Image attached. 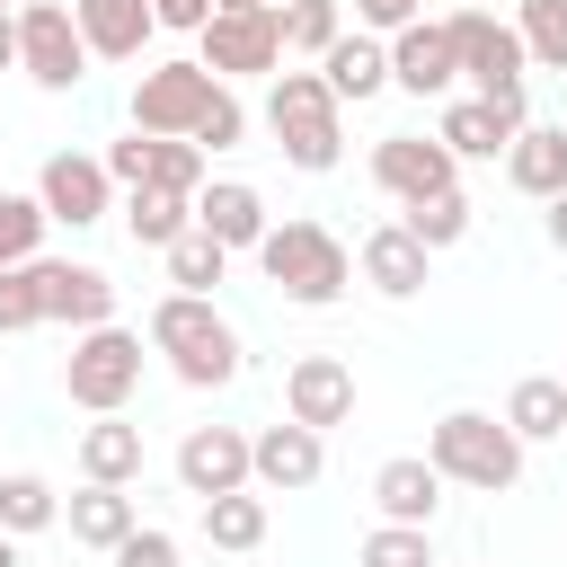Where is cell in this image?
<instances>
[{"mask_svg": "<svg viewBox=\"0 0 567 567\" xmlns=\"http://www.w3.org/2000/svg\"><path fill=\"white\" fill-rule=\"evenodd\" d=\"M142 346H151L186 390H230V381H239V363H248L239 328H230L213 301H195V292H159V301H151V319H142Z\"/></svg>", "mask_w": 567, "mask_h": 567, "instance_id": "cell-1", "label": "cell"}, {"mask_svg": "<svg viewBox=\"0 0 567 567\" xmlns=\"http://www.w3.org/2000/svg\"><path fill=\"white\" fill-rule=\"evenodd\" d=\"M257 275H266L292 310H337V301L354 292V248H346L328 221L284 213V221L257 239Z\"/></svg>", "mask_w": 567, "mask_h": 567, "instance_id": "cell-2", "label": "cell"}, {"mask_svg": "<svg viewBox=\"0 0 567 567\" xmlns=\"http://www.w3.org/2000/svg\"><path fill=\"white\" fill-rule=\"evenodd\" d=\"M266 133H275V151L301 168V177H328L337 159H346V106L328 97V80L319 71H275V89H266Z\"/></svg>", "mask_w": 567, "mask_h": 567, "instance_id": "cell-3", "label": "cell"}, {"mask_svg": "<svg viewBox=\"0 0 567 567\" xmlns=\"http://www.w3.org/2000/svg\"><path fill=\"white\" fill-rule=\"evenodd\" d=\"M425 461H434L443 487H478V496H505V487L523 478V443H514V425L487 416V408H452V416H434Z\"/></svg>", "mask_w": 567, "mask_h": 567, "instance_id": "cell-4", "label": "cell"}, {"mask_svg": "<svg viewBox=\"0 0 567 567\" xmlns=\"http://www.w3.org/2000/svg\"><path fill=\"white\" fill-rule=\"evenodd\" d=\"M142 328H124V319H106V328H80L71 337V354H62V399L80 408V416H124L133 408V390H142Z\"/></svg>", "mask_w": 567, "mask_h": 567, "instance_id": "cell-5", "label": "cell"}, {"mask_svg": "<svg viewBox=\"0 0 567 567\" xmlns=\"http://www.w3.org/2000/svg\"><path fill=\"white\" fill-rule=\"evenodd\" d=\"M443 35H452V62H461V80H470V97H496V106H514L523 97V80H532V62H523V35H514V18H496V9H452L443 18Z\"/></svg>", "mask_w": 567, "mask_h": 567, "instance_id": "cell-6", "label": "cell"}, {"mask_svg": "<svg viewBox=\"0 0 567 567\" xmlns=\"http://www.w3.org/2000/svg\"><path fill=\"white\" fill-rule=\"evenodd\" d=\"M9 27H18V71H27L44 97H71V89L89 80V44H80V18H71L62 0H18Z\"/></svg>", "mask_w": 567, "mask_h": 567, "instance_id": "cell-7", "label": "cell"}, {"mask_svg": "<svg viewBox=\"0 0 567 567\" xmlns=\"http://www.w3.org/2000/svg\"><path fill=\"white\" fill-rule=\"evenodd\" d=\"M213 89H221V80H213L195 53H177V62H142V71H133V133L195 142V124H204Z\"/></svg>", "mask_w": 567, "mask_h": 567, "instance_id": "cell-8", "label": "cell"}, {"mask_svg": "<svg viewBox=\"0 0 567 567\" xmlns=\"http://www.w3.org/2000/svg\"><path fill=\"white\" fill-rule=\"evenodd\" d=\"M195 62H204L221 89H230V80H275V71H284V27H275V9H230V18H204Z\"/></svg>", "mask_w": 567, "mask_h": 567, "instance_id": "cell-9", "label": "cell"}, {"mask_svg": "<svg viewBox=\"0 0 567 567\" xmlns=\"http://www.w3.org/2000/svg\"><path fill=\"white\" fill-rule=\"evenodd\" d=\"M35 204H44V221H62V230H97V221L115 213V177H106L97 151H53V159L35 168Z\"/></svg>", "mask_w": 567, "mask_h": 567, "instance_id": "cell-10", "label": "cell"}, {"mask_svg": "<svg viewBox=\"0 0 567 567\" xmlns=\"http://www.w3.org/2000/svg\"><path fill=\"white\" fill-rule=\"evenodd\" d=\"M372 186H381L390 204H425V195L461 186V159H452L434 133H381V142H372Z\"/></svg>", "mask_w": 567, "mask_h": 567, "instance_id": "cell-11", "label": "cell"}, {"mask_svg": "<svg viewBox=\"0 0 567 567\" xmlns=\"http://www.w3.org/2000/svg\"><path fill=\"white\" fill-rule=\"evenodd\" d=\"M35 292H44V328H106L115 319V275L89 257H35Z\"/></svg>", "mask_w": 567, "mask_h": 567, "instance_id": "cell-12", "label": "cell"}, {"mask_svg": "<svg viewBox=\"0 0 567 567\" xmlns=\"http://www.w3.org/2000/svg\"><path fill=\"white\" fill-rule=\"evenodd\" d=\"M284 416L310 425V434L354 425V363L346 354H292L284 363Z\"/></svg>", "mask_w": 567, "mask_h": 567, "instance_id": "cell-13", "label": "cell"}, {"mask_svg": "<svg viewBox=\"0 0 567 567\" xmlns=\"http://www.w3.org/2000/svg\"><path fill=\"white\" fill-rule=\"evenodd\" d=\"M319 470H328V434H310L292 416L248 434V487L257 496H301V487H319Z\"/></svg>", "mask_w": 567, "mask_h": 567, "instance_id": "cell-14", "label": "cell"}, {"mask_svg": "<svg viewBox=\"0 0 567 567\" xmlns=\"http://www.w3.org/2000/svg\"><path fill=\"white\" fill-rule=\"evenodd\" d=\"M195 230L213 248H230V257H257V239L275 230V213H266V195L248 177H204L195 186Z\"/></svg>", "mask_w": 567, "mask_h": 567, "instance_id": "cell-15", "label": "cell"}, {"mask_svg": "<svg viewBox=\"0 0 567 567\" xmlns=\"http://www.w3.org/2000/svg\"><path fill=\"white\" fill-rule=\"evenodd\" d=\"M177 487H186L195 505L248 487V425H186V434H177Z\"/></svg>", "mask_w": 567, "mask_h": 567, "instance_id": "cell-16", "label": "cell"}, {"mask_svg": "<svg viewBox=\"0 0 567 567\" xmlns=\"http://www.w3.org/2000/svg\"><path fill=\"white\" fill-rule=\"evenodd\" d=\"M532 124V106L514 97V106H496V97H443V115H434V142L452 151V159H505V142Z\"/></svg>", "mask_w": 567, "mask_h": 567, "instance_id": "cell-17", "label": "cell"}, {"mask_svg": "<svg viewBox=\"0 0 567 567\" xmlns=\"http://www.w3.org/2000/svg\"><path fill=\"white\" fill-rule=\"evenodd\" d=\"M390 89H399V97H452V89H461V62H452L443 18H416V27L390 35Z\"/></svg>", "mask_w": 567, "mask_h": 567, "instance_id": "cell-18", "label": "cell"}, {"mask_svg": "<svg viewBox=\"0 0 567 567\" xmlns=\"http://www.w3.org/2000/svg\"><path fill=\"white\" fill-rule=\"evenodd\" d=\"M372 514H381V523H408V532H434V514H443V478H434V461H425V452L381 461V470H372Z\"/></svg>", "mask_w": 567, "mask_h": 567, "instance_id": "cell-19", "label": "cell"}, {"mask_svg": "<svg viewBox=\"0 0 567 567\" xmlns=\"http://www.w3.org/2000/svg\"><path fill=\"white\" fill-rule=\"evenodd\" d=\"M425 266H434V257H425L399 221H372L363 248H354V275H363L381 301H416V292H425Z\"/></svg>", "mask_w": 567, "mask_h": 567, "instance_id": "cell-20", "label": "cell"}, {"mask_svg": "<svg viewBox=\"0 0 567 567\" xmlns=\"http://www.w3.org/2000/svg\"><path fill=\"white\" fill-rule=\"evenodd\" d=\"M310 71L328 80V97H337V106H363V97H381V89H390V44H381V35H363V27H346Z\"/></svg>", "mask_w": 567, "mask_h": 567, "instance_id": "cell-21", "label": "cell"}, {"mask_svg": "<svg viewBox=\"0 0 567 567\" xmlns=\"http://www.w3.org/2000/svg\"><path fill=\"white\" fill-rule=\"evenodd\" d=\"M71 18H80V44H89V62H142V44L159 35L142 0H71Z\"/></svg>", "mask_w": 567, "mask_h": 567, "instance_id": "cell-22", "label": "cell"}, {"mask_svg": "<svg viewBox=\"0 0 567 567\" xmlns=\"http://www.w3.org/2000/svg\"><path fill=\"white\" fill-rule=\"evenodd\" d=\"M505 186L532 195V204L567 195V124H523V133L505 142Z\"/></svg>", "mask_w": 567, "mask_h": 567, "instance_id": "cell-23", "label": "cell"}, {"mask_svg": "<svg viewBox=\"0 0 567 567\" xmlns=\"http://www.w3.org/2000/svg\"><path fill=\"white\" fill-rule=\"evenodd\" d=\"M115 213H124V239L151 248V257H168V248L195 230V195H168V186H133Z\"/></svg>", "mask_w": 567, "mask_h": 567, "instance_id": "cell-24", "label": "cell"}, {"mask_svg": "<svg viewBox=\"0 0 567 567\" xmlns=\"http://www.w3.org/2000/svg\"><path fill=\"white\" fill-rule=\"evenodd\" d=\"M80 478H89V487H133V478H142V425L89 416V425H80Z\"/></svg>", "mask_w": 567, "mask_h": 567, "instance_id": "cell-25", "label": "cell"}, {"mask_svg": "<svg viewBox=\"0 0 567 567\" xmlns=\"http://www.w3.org/2000/svg\"><path fill=\"white\" fill-rule=\"evenodd\" d=\"M62 523H71V540H80V549H97V558H106V549L142 523V505H133L124 487H89V478H80V496H62Z\"/></svg>", "mask_w": 567, "mask_h": 567, "instance_id": "cell-26", "label": "cell"}, {"mask_svg": "<svg viewBox=\"0 0 567 567\" xmlns=\"http://www.w3.org/2000/svg\"><path fill=\"white\" fill-rule=\"evenodd\" d=\"M195 514H204V540H213V549H230V558H248V549H266V532H275V505H266L257 487H230V496H204Z\"/></svg>", "mask_w": 567, "mask_h": 567, "instance_id": "cell-27", "label": "cell"}, {"mask_svg": "<svg viewBox=\"0 0 567 567\" xmlns=\"http://www.w3.org/2000/svg\"><path fill=\"white\" fill-rule=\"evenodd\" d=\"M505 425H514L523 452H532V443H558V434H567V381H558V372H523L514 399H505Z\"/></svg>", "mask_w": 567, "mask_h": 567, "instance_id": "cell-28", "label": "cell"}, {"mask_svg": "<svg viewBox=\"0 0 567 567\" xmlns=\"http://www.w3.org/2000/svg\"><path fill=\"white\" fill-rule=\"evenodd\" d=\"M62 523V487L44 478V470H9L0 478V532L9 540H35V532H53Z\"/></svg>", "mask_w": 567, "mask_h": 567, "instance_id": "cell-29", "label": "cell"}, {"mask_svg": "<svg viewBox=\"0 0 567 567\" xmlns=\"http://www.w3.org/2000/svg\"><path fill=\"white\" fill-rule=\"evenodd\" d=\"M470 221H478V213H470V195H461V186H443V195H425V204H399V230H408L425 257H434V248H461V239H470Z\"/></svg>", "mask_w": 567, "mask_h": 567, "instance_id": "cell-30", "label": "cell"}, {"mask_svg": "<svg viewBox=\"0 0 567 567\" xmlns=\"http://www.w3.org/2000/svg\"><path fill=\"white\" fill-rule=\"evenodd\" d=\"M514 35L532 71H567V0H514Z\"/></svg>", "mask_w": 567, "mask_h": 567, "instance_id": "cell-31", "label": "cell"}, {"mask_svg": "<svg viewBox=\"0 0 567 567\" xmlns=\"http://www.w3.org/2000/svg\"><path fill=\"white\" fill-rule=\"evenodd\" d=\"M275 27H284V53L319 62V53L346 35V9H337V0H284V9H275Z\"/></svg>", "mask_w": 567, "mask_h": 567, "instance_id": "cell-32", "label": "cell"}, {"mask_svg": "<svg viewBox=\"0 0 567 567\" xmlns=\"http://www.w3.org/2000/svg\"><path fill=\"white\" fill-rule=\"evenodd\" d=\"M221 275H230V248H213L204 230H186V239L168 248V292H195V301H213V292H221Z\"/></svg>", "mask_w": 567, "mask_h": 567, "instance_id": "cell-33", "label": "cell"}, {"mask_svg": "<svg viewBox=\"0 0 567 567\" xmlns=\"http://www.w3.org/2000/svg\"><path fill=\"white\" fill-rule=\"evenodd\" d=\"M354 567H434V532H408V523H372Z\"/></svg>", "mask_w": 567, "mask_h": 567, "instance_id": "cell-34", "label": "cell"}, {"mask_svg": "<svg viewBox=\"0 0 567 567\" xmlns=\"http://www.w3.org/2000/svg\"><path fill=\"white\" fill-rule=\"evenodd\" d=\"M44 204L35 195H0V266H27V257H44Z\"/></svg>", "mask_w": 567, "mask_h": 567, "instance_id": "cell-35", "label": "cell"}, {"mask_svg": "<svg viewBox=\"0 0 567 567\" xmlns=\"http://www.w3.org/2000/svg\"><path fill=\"white\" fill-rule=\"evenodd\" d=\"M44 328V292H35V257L27 266H0V337H27Z\"/></svg>", "mask_w": 567, "mask_h": 567, "instance_id": "cell-36", "label": "cell"}, {"mask_svg": "<svg viewBox=\"0 0 567 567\" xmlns=\"http://www.w3.org/2000/svg\"><path fill=\"white\" fill-rule=\"evenodd\" d=\"M239 142H248V106H239V89H213V106L195 124V151L213 159V151H239Z\"/></svg>", "mask_w": 567, "mask_h": 567, "instance_id": "cell-37", "label": "cell"}, {"mask_svg": "<svg viewBox=\"0 0 567 567\" xmlns=\"http://www.w3.org/2000/svg\"><path fill=\"white\" fill-rule=\"evenodd\" d=\"M115 567H177V532H159V523H133L115 549H106Z\"/></svg>", "mask_w": 567, "mask_h": 567, "instance_id": "cell-38", "label": "cell"}, {"mask_svg": "<svg viewBox=\"0 0 567 567\" xmlns=\"http://www.w3.org/2000/svg\"><path fill=\"white\" fill-rule=\"evenodd\" d=\"M416 18H425V0H354V27L381 35V44H390L399 27H416Z\"/></svg>", "mask_w": 567, "mask_h": 567, "instance_id": "cell-39", "label": "cell"}, {"mask_svg": "<svg viewBox=\"0 0 567 567\" xmlns=\"http://www.w3.org/2000/svg\"><path fill=\"white\" fill-rule=\"evenodd\" d=\"M142 9L159 35H204V18H213V0H142Z\"/></svg>", "mask_w": 567, "mask_h": 567, "instance_id": "cell-40", "label": "cell"}, {"mask_svg": "<svg viewBox=\"0 0 567 567\" xmlns=\"http://www.w3.org/2000/svg\"><path fill=\"white\" fill-rule=\"evenodd\" d=\"M540 230H549V248L567 257V195H549V204H540Z\"/></svg>", "mask_w": 567, "mask_h": 567, "instance_id": "cell-41", "label": "cell"}, {"mask_svg": "<svg viewBox=\"0 0 567 567\" xmlns=\"http://www.w3.org/2000/svg\"><path fill=\"white\" fill-rule=\"evenodd\" d=\"M0 71H18V27H9V9H0Z\"/></svg>", "mask_w": 567, "mask_h": 567, "instance_id": "cell-42", "label": "cell"}, {"mask_svg": "<svg viewBox=\"0 0 567 567\" xmlns=\"http://www.w3.org/2000/svg\"><path fill=\"white\" fill-rule=\"evenodd\" d=\"M230 9H266V0H213V18H230Z\"/></svg>", "mask_w": 567, "mask_h": 567, "instance_id": "cell-43", "label": "cell"}, {"mask_svg": "<svg viewBox=\"0 0 567 567\" xmlns=\"http://www.w3.org/2000/svg\"><path fill=\"white\" fill-rule=\"evenodd\" d=\"M0 567H18V540H9V532H0Z\"/></svg>", "mask_w": 567, "mask_h": 567, "instance_id": "cell-44", "label": "cell"}, {"mask_svg": "<svg viewBox=\"0 0 567 567\" xmlns=\"http://www.w3.org/2000/svg\"><path fill=\"white\" fill-rule=\"evenodd\" d=\"M266 9H284V0H266Z\"/></svg>", "mask_w": 567, "mask_h": 567, "instance_id": "cell-45", "label": "cell"}, {"mask_svg": "<svg viewBox=\"0 0 567 567\" xmlns=\"http://www.w3.org/2000/svg\"><path fill=\"white\" fill-rule=\"evenodd\" d=\"M0 9H18V0H0Z\"/></svg>", "mask_w": 567, "mask_h": 567, "instance_id": "cell-46", "label": "cell"}, {"mask_svg": "<svg viewBox=\"0 0 567 567\" xmlns=\"http://www.w3.org/2000/svg\"><path fill=\"white\" fill-rule=\"evenodd\" d=\"M558 381H567V372H558Z\"/></svg>", "mask_w": 567, "mask_h": 567, "instance_id": "cell-47", "label": "cell"}]
</instances>
